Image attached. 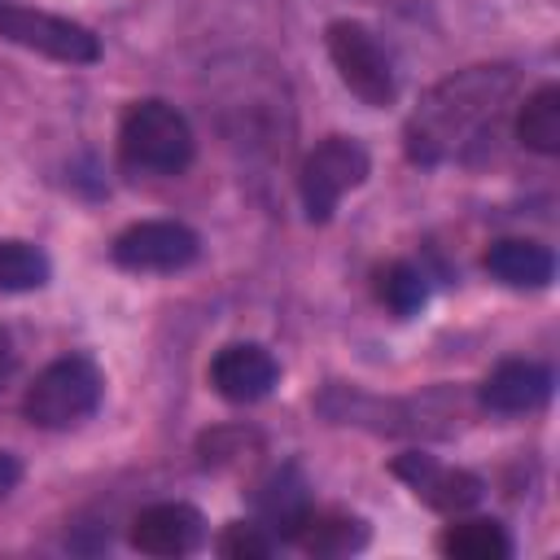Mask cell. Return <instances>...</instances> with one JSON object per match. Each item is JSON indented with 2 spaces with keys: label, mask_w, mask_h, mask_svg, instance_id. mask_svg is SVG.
<instances>
[{
  "label": "cell",
  "mask_w": 560,
  "mask_h": 560,
  "mask_svg": "<svg viewBox=\"0 0 560 560\" xmlns=\"http://www.w3.org/2000/svg\"><path fill=\"white\" fill-rule=\"evenodd\" d=\"M516 88L512 66H468L442 83H433L407 118V158L420 166H438L459 158L468 144L494 127L499 109Z\"/></svg>",
  "instance_id": "obj_1"
},
{
  "label": "cell",
  "mask_w": 560,
  "mask_h": 560,
  "mask_svg": "<svg viewBox=\"0 0 560 560\" xmlns=\"http://www.w3.org/2000/svg\"><path fill=\"white\" fill-rule=\"evenodd\" d=\"M118 153L140 175H179L192 162V127L171 101H131L118 122Z\"/></svg>",
  "instance_id": "obj_2"
},
{
  "label": "cell",
  "mask_w": 560,
  "mask_h": 560,
  "mask_svg": "<svg viewBox=\"0 0 560 560\" xmlns=\"http://www.w3.org/2000/svg\"><path fill=\"white\" fill-rule=\"evenodd\" d=\"M101 394H105L101 368L88 354H61L26 385L22 416L39 429H70L101 407Z\"/></svg>",
  "instance_id": "obj_3"
},
{
  "label": "cell",
  "mask_w": 560,
  "mask_h": 560,
  "mask_svg": "<svg viewBox=\"0 0 560 560\" xmlns=\"http://www.w3.org/2000/svg\"><path fill=\"white\" fill-rule=\"evenodd\" d=\"M363 179H368V149L359 140H350V136L319 140L306 153L302 171H298V192H302L306 219L311 223H328L332 210H337V201L350 188H359Z\"/></svg>",
  "instance_id": "obj_4"
},
{
  "label": "cell",
  "mask_w": 560,
  "mask_h": 560,
  "mask_svg": "<svg viewBox=\"0 0 560 560\" xmlns=\"http://www.w3.org/2000/svg\"><path fill=\"white\" fill-rule=\"evenodd\" d=\"M328 57L341 74V83L363 101V105H389L398 96V79H394V61L385 52V44L363 26V22H328Z\"/></svg>",
  "instance_id": "obj_5"
},
{
  "label": "cell",
  "mask_w": 560,
  "mask_h": 560,
  "mask_svg": "<svg viewBox=\"0 0 560 560\" xmlns=\"http://www.w3.org/2000/svg\"><path fill=\"white\" fill-rule=\"evenodd\" d=\"M0 39H9L18 48H31L39 57L66 61V66L101 61V39L83 22H70L61 13L31 9V4H0Z\"/></svg>",
  "instance_id": "obj_6"
},
{
  "label": "cell",
  "mask_w": 560,
  "mask_h": 560,
  "mask_svg": "<svg viewBox=\"0 0 560 560\" xmlns=\"http://www.w3.org/2000/svg\"><path fill=\"white\" fill-rule=\"evenodd\" d=\"M114 262L127 271H179L201 254V241L188 223L175 219H140L122 228L109 245Z\"/></svg>",
  "instance_id": "obj_7"
},
{
  "label": "cell",
  "mask_w": 560,
  "mask_h": 560,
  "mask_svg": "<svg viewBox=\"0 0 560 560\" xmlns=\"http://www.w3.org/2000/svg\"><path fill=\"white\" fill-rule=\"evenodd\" d=\"M389 472H394L398 481H407L411 494H416L424 508L446 512V516L468 512V508L481 499V490H486L477 472L451 468V464H442V459H433V455H424V451H402V455L389 464Z\"/></svg>",
  "instance_id": "obj_8"
},
{
  "label": "cell",
  "mask_w": 560,
  "mask_h": 560,
  "mask_svg": "<svg viewBox=\"0 0 560 560\" xmlns=\"http://www.w3.org/2000/svg\"><path fill=\"white\" fill-rule=\"evenodd\" d=\"M127 542L144 556H188L206 542V516L192 503H149L131 516Z\"/></svg>",
  "instance_id": "obj_9"
},
{
  "label": "cell",
  "mask_w": 560,
  "mask_h": 560,
  "mask_svg": "<svg viewBox=\"0 0 560 560\" xmlns=\"http://www.w3.org/2000/svg\"><path fill=\"white\" fill-rule=\"evenodd\" d=\"M276 381H280V363L258 341H232L210 359V385L228 402H241V407L258 402L276 389Z\"/></svg>",
  "instance_id": "obj_10"
},
{
  "label": "cell",
  "mask_w": 560,
  "mask_h": 560,
  "mask_svg": "<svg viewBox=\"0 0 560 560\" xmlns=\"http://www.w3.org/2000/svg\"><path fill=\"white\" fill-rule=\"evenodd\" d=\"M481 407L499 411V416H521L534 411L551 398V372L542 363L529 359H503L486 381H481Z\"/></svg>",
  "instance_id": "obj_11"
},
{
  "label": "cell",
  "mask_w": 560,
  "mask_h": 560,
  "mask_svg": "<svg viewBox=\"0 0 560 560\" xmlns=\"http://www.w3.org/2000/svg\"><path fill=\"white\" fill-rule=\"evenodd\" d=\"M481 267H486L499 284H508V289H547L551 276H556L551 249L538 245V241H525V236H503V241H494V245L486 249Z\"/></svg>",
  "instance_id": "obj_12"
},
{
  "label": "cell",
  "mask_w": 560,
  "mask_h": 560,
  "mask_svg": "<svg viewBox=\"0 0 560 560\" xmlns=\"http://www.w3.org/2000/svg\"><path fill=\"white\" fill-rule=\"evenodd\" d=\"M289 542L302 547L306 556H350L368 542V525L346 512H315L306 508L298 525L289 529Z\"/></svg>",
  "instance_id": "obj_13"
},
{
  "label": "cell",
  "mask_w": 560,
  "mask_h": 560,
  "mask_svg": "<svg viewBox=\"0 0 560 560\" xmlns=\"http://www.w3.org/2000/svg\"><path fill=\"white\" fill-rule=\"evenodd\" d=\"M254 503H258V516H262L258 525L271 529L276 538H289V529L298 525V516L311 508V494H306L302 472L289 464V468H280V472H271L262 481V490L254 494Z\"/></svg>",
  "instance_id": "obj_14"
},
{
  "label": "cell",
  "mask_w": 560,
  "mask_h": 560,
  "mask_svg": "<svg viewBox=\"0 0 560 560\" xmlns=\"http://www.w3.org/2000/svg\"><path fill=\"white\" fill-rule=\"evenodd\" d=\"M438 551L451 560H508L512 556V538L499 521L472 516V521H455L442 529Z\"/></svg>",
  "instance_id": "obj_15"
},
{
  "label": "cell",
  "mask_w": 560,
  "mask_h": 560,
  "mask_svg": "<svg viewBox=\"0 0 560 560\" xmlns=\"http://www.w3.org/2000/svg\"><path fill=\"white\" fill-rule=\"evenodd\" d=\"M516 136L525 149L534 153H560V88L542 83L538 92L525 96L521 114H516Z\"/></svg>",
  "instance_id": "obj_16"
},
{
  "label": "cell",
  "mask_w": 560,
  "mask_h": 560,
  "mask_svg": "<svg viewBox=\"0 0 560 560\" xmlns=\"http://www.w3.org/2000/svg\"><path fill=\"white\" fill-rule=\"evenodd\" d=\"M48 276H52V262H48V254H44L39 245L0 236V289H4V293L44 289Z\"/></svg>",
  "instance_id": "obj_17"
},
{
  "label": "cell",
  "mask_w": 560,
  "mask_h": 560,
  "mask_svg": "<svg viewBox=\"0 0 560 560\" xmlns=\"http://www.w3.org/2000/svg\"><path fill=\"white\" fill-rule=\"evenodd\" d=\"M376 298H381L398 319H407V315L424 311V302H429V280H424V271H420L416 262H389V267L376 271Z\"/></svg>",
  "instance_id": "obj_18"
},
{
  "label": "cell",
  "mask_w": 560,
  "mask_h": 560,
  "mask_svg": "<svg viewBox=\"0 0 560 560\" xmlns=\"http://www.w3.org/2000/svg\"><path fill=\"white\" fill-rule=\"evenodd\" d=\"M271 551H276V534L262 529L258 521H232L219 534V556H228V560H262Z\"/></svg>",
  "instance_id": "obj_19"
},
{
  "label": "cell",
  "mask_w": 560,
  "mask_h": 560,
  "mask_svg": "<svg viewBox=\"0 0 560 560\" xmlns=\"http://www.w3.org/2000/svg\"><path fill=\"white\" fill-rule=\"evenodd\" d=\"M18 481H22V464H18L9 451H0V499H4Z\"/></svg>",
  "instance_id": "obj_20"
},
{
  "label": "cell",
  "mask_w": 560,
  "mask_h": 560,
  "mask_svg": "<svg viewBox=\"0 0 560 560\" xmlns=\"http://www.w3.org/2000/svg\"><path fill=\"white\" fill-rule=\"evenodd\" d=\"M9 372H13V341H9V332L0 328V385H4Z\"/></svg>",
  "instance_id": "obj_21"
}]
</instances>
